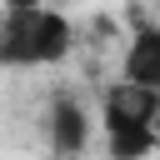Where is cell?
<instances>
[{
    "mask_svg": "<svg viewBox=\"0 0 160 160\" xmlns=\"http://www.w3.org/2000/svg\"><path fill=\"white\" fill-rule=\"evenodd\" d=\"M50 145H55V155H80L90 145V115H85V105L75 95H55V105H50Z\"/></svg>",
    "mask_w": 160,
    "mask_h": 160,
    "instance_id": "3",
    "label": "cell"
},
{
    "mask_svg": "<svg viewBox=\"0 0 160 160\" xmlns=\"http://www.w3.org/2000/svg\"><path fill=\"white\" fill-rule=\"evenodd\" d=\"M75 45L70 20L40 0H5L0 5V65H55Z\"/></svg>",
    "mask_w": 160,
    "mask_h": 160,
    "instance_id": "1",
    "label": "cell"
},
{
    "mask_svg": "<svg viewBox=\"0 0 160 160\" xmlns=\"http://www.w3.org/2000/svg\"><path fill=\"white\" fill-rule=\"evenodd\" d=\"M120 75L135 80V85H150L160 90V25H140L125 45V60H120Z\"/></svg>",
    "mask_w": 160,
    "mask_h": 160,
    "instance_id": "4",
    "label": "cell"
},
{
    "mask_svg": "<svg viewBox=\"0 0 160 160\" xmlns=\"http://www.w3.org/2000/svg\"><path fill=\"white\" fill-rule=\"evenodd\" d=\"M155 115H160V90L135 85V80H125V75H120V80L105 90V100H100L105 130H120V125H155Z\"/></svg>",
    "mask_w": 160,
    "mask_h": 160,
    "instance_id": "2",
    "label": "cell"
},
{
    "mask_svg": "<svg viewBox=\"0 0 160 160\" xmlns=\"http://www.w3.org/2000/svg\"><path fill=\"white\" fill-rule=\"evenodd\" d=\"M155 135H160V115H155Z\"/></svg>",
    "mask_w": 160,
    "mask_h": 160,
    "instance_id": "6",
    "label": "cell"
},
{
    "mask_svg": "<svg viewBox=\"0 0 160 160\" xmlns=\"http://www.w3.org/2000/svg\"><path fill=\"white\" fill-rule=\"evenodd\" d=\"M105 150L110 160H150L160 150V135L155 125H120V130H105Z\"/></svg>",
    "mask_w": 160,
    "mask_h": 160,
    "instance_id": "5",
    "label": "cell"
}]
</instances>
